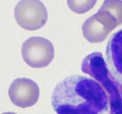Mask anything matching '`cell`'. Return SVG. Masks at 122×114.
Returning <instances> with one entry per match:
<instances>
[{
  "label": "cell",
  "mask_w": 122,
  "mask_h": 114,
  "mask_svg": "<svg viewBox=\"0 0 122 114\" xmlns=\"http://www.w3.org/2000/svg\"><path fill=\"white\" fill-rule=\"evenodd\" d=\"M98 12L105 14L116 26L122 25V0H105Z\"/></svg>",
  "instance_id": "cell-8"
},
{
  "label": "cell",
  "mask_w": 122,
  "mask_h": 114,
  "mask_svg": "<svg viewBox=\"0 0 122 114\" xmlns=\"http://www.w3.org/2000/svg\"><path fill=\"white\" fill-rule=\"evenodd\" d=\"M82 71L102 85L109 98V114H122V85L109 72L103 55L93 52L82 61Z\"/></svg>",
  "instance_id": "cell-2"
},
{
  "label": "cell",
  "mask_w": 122,
  "mask_h": 114,
  "mask_svg": "<svg viewBox=\"0 0 122 114\" xmlns=\"http://www.w3.org/2000/svg\"><path fill=\"white\" fill-rule=\"evenodd\" d=\"M97 0H67L68 7L76 14H85L93 8Z\"/></svg>",
  "instance_id": "cell-9"
},
{
  "label": "cell",
  "mask_w": 122,
  "mask_h": 114,
  "mask_svg": "<svg viewBox=\"0 0 122 114\" xmlns=\"http://www.w3.org/2000/svg\"><path fill=\"white\" fill-rule=\"evenodd\" d=\"M106 64L113 79L122 85V30L109 39L106 47Z\"/></svg>",
  "instance_id": "cell-7"
},
{
  "label": "cell",
  "mask_w": 122,
  "mask_h": 114,
  "mask_svg": "<svg viewBox=\"0 0 122 114\" xmlns=\"http://www.w3.org/2000/svg\"><path fill=\"white\" fill-rule=\"evenodd\" d=\"M117 26L102 13L97 11L90 17L82 25L83 37L91 43H101L106 40L112 30Z\"/></svg>",
  "instance_id": "cell-6"
},
{
  "label": "cell",
  "mask_w": 122,
  "mask_h": 114,
  "mask_svg": "<svg viewBox=\"0 0 122 114\" xmlns=\"http://www.w3.org/2000/svg\"><path fill=\"white\" fill-rule=\"evenodd\" d=\"M52 105L57 114H109L106 92L96 80L86 76L73 75L59 82Z\"/></svg>",
  "instance_id": "cell-1"
},
{
  "label": "cell",
  "mask_w": 122,
  "mask_h": 114,
  "mask_svg": "<svg viewBox=\"0 0 122 114\" xmlns=\"http://www.w3.org/2000/svg\"><path fill=\"white\" fill-rule=\"evenodd\" d=\"M54 47L45 37H32L21 46V55L25 64L33 68L48 66L54 59Z\"/></svg>",
  "instance_id": "cell-3"
},
{
  "label": "cell",
  "mask_w": 122,
  "mask_h": 114,
  "mask_svg": "<svg viewBox=\"0 0 122 114\" xmlns=\"http://www.w3.org/2000/svg\"><path fill=\"white\" fill-rule=\"evenodd\" d=\"M9 98L14 105L29 108L37 102L40 96L38 85L32 79L19 78L14 79L8 89Z\"/></svg>",
  "instance_id": "cell-5"
},
{
  "label": "cell",
  "mask_w": 122,
  "mask_h": 114,
  "mask_svg": "<svg viewBox=\"0 0 122 114\" xmlns=\"http://www.w3.org/2000/svg\"><path fill=\"white\" fill-rule=\"evenodd\" d=\"M18 24L26 30L42 28L48 20V11L40 0H20L14 7Z\"/></svg>",
  "instance_id": "cell-4"
},
{
  "label": "cell",
  "mask_w": 122,
  "mask_h": 114,
  "mask_svg": "<svg viewBox=\"0 0 122 114\" xmlns=\"http://www.w3.org/2000/svg\"><path fill=\"white\" fill-rule=\"evenodd\" d=\"M2 114H17L15 113H11V112H7V113H2Z\"/></svg>",
  "instance_id": "cell-10"
}]
</instances>
